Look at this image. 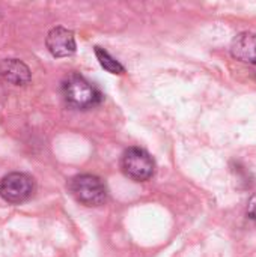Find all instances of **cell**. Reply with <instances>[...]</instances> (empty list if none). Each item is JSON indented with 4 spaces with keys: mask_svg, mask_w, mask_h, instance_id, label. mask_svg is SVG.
Segmentation results:
<instances>
[{
    "mask_svg": "<svg viewBox=\"0 0 256 257\" xmlns=\"http://www.w3.org/2000/svg\"><path fill=\"white\" fill-rule=\"evenodd\" d=\"M62 95L68 105L77 110H88L103 101V93L97 86L80 74H69L62 81Z\"/></svg>",
    "mask_w": 256,
    "mask_h": 257,
    "instance_id": "1",
    "label": "cell"
},
{
    "mask_svg": "<svg viewBox=\"0 0 256 257\" xmlns=\"http://www.w3.org/2000/svg\"><path fill=\"white\" fill-rule=\"evenodd\" d=\"M69 190L77 202L84 206H101L107 200L104 182L94 175H77L69 181Z\"/></svg>",
    "mask_w": 256,
    "mask_h": 257,
    "instance_id": "2",
    "label": "cell"
},
{
    "mask_svg": "<svg viewBox=\"0 0 256 257\" xmlns=\"http://www.w3.org/2000/svg\"><path fill=\"white\" fill-rule=\"evenodd\" d=\"M121 169L125 176L136 182L149 181L155 173V163L152 157L140 148H128L121 158Z\"/></svg>",
    "mask_w": 256,
    "mask_h": 257,
    "instance_id": "3",
    "label": "cell"
},
{
    "mask_svg": "<svg viewBox=\"0 0 256 257\" xmlns=\"http://www.w3.org/2000/svg\"><path fill=\"white\" fill-rule=\"evenodd\" d=\"M35 193V181L32 176L20 172L6 175L0 181V196L8 203H23Z\"/></svg>",
    "mask_w": 256,
    "mask_h": 257,
    "instance_id": "4",
    "label": "cell"
},
{
    "mask_svg": "<svg viewBox=\"0 0 256 257\" xmlns=\"http://www.w3.org/2000/svg\"><path fill=\"white\" fill-rule=\"evenodd\" d=\"M45 45L54 57H68L75 53L74 33L62 26L53 27L48 32L45 38Z\"/></svg>",
    "mask_w": 256,
    "mask_h": 257,
    "instance_id": "5",
    "label": "cell"
},
{
    "mask_svg": "<svg viewBox=\"0 0 256 257\" xmlns=\"http://www.w3.org/2000/svg\"><path fill=\"white\" fill-rule=\"evenodd\" d=\"M231 54L234 59L256 65V35L252 32L238 33L231 42Z\"/></svg>",
    "mask_w": 256,
    "mask_h": 257,
    "instance_id": "6",
    "label": "cell"
},
{
    "mask_svg": "<svg viewBox=\"0 0 256 257\" xmlns=\"http://www.w3.org/2000/svg\"><path fill=\"white\" fill-rule=\"evenodd\" d=\"M0 77L14 86H26L30 81V69L18 59H5L0 62Z\"/></svg>",
    "mask_w": 256,
    "mask_h": 257,
    "instance_id": "7",
    "label": "cell"
},
{
    "mask_svg": "<svg viewBox=\"0 0 256 257\" xmlns=\"http://www.w3.org/2000/svg\"><path fill=\"white\" fill-rule=\"evenodd\" d=\"M94 50H95V56H97L100 65H101L106 71H109L110 74H118V75L125 72V68H124L115 57H112L109 51H106V50L101 48V47H95Z\"/></svg>",
    "mask_w": 256,
    "mask_h": 257,
    "instance_id": "8",
    "label": "cell"
},
{
    "mask_svg": "<svg viewBox=\"0 0 256 257\" xmlns=\"http://www.w3.org/2000/svg\"><path fill=\"white\" fill-rule=\"evenodd\" d=\"M247 215L250 220L256 221V194L249 200V206H247Z\"/></svg>",
    "mask_w": 256,
    "mask_h": 257,
    "instance_id": "9",
    "label": "cell"
},
{
    "mask_svg": "<svg viewBox=\"0 0 256 257\" xmlns=\"http://www.w3.org/2000/svg\"><path fill=\"white\" fill-rule=\"evenodd\" d=\"M255 75H256V65H255Z\"/></svg>",
    "mask_w": 256,
    "mask_h": 257,
    "instance_id": "10",
    "label": "cell"
}]
</instances>
